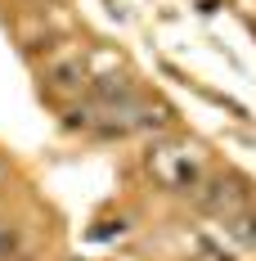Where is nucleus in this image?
I'll use <instances>...</instances> for the list:
<instances>
[{"mask_svg":"<svg viewBox=\"0 0 256 261\" xmlns=\"http://www.w3.org/2000/svg\"><path fill=\"white\" fill-rule=\"evenodd\" d=\"M193 203L225 221V216H234V212H243L252 203V185L243 180V176H211V180H203L193 189Z\"/></svg>","mask_w":256,"mask_h":261,"instance_id":"f03ea898","label":"nucleus"},{"mask_svg":"<svg viewBox=\"0 0 256 261\" xmlns=\"http://www.w3.org/2000/svg\"><path fill=\"white\" fill-rule=\"evenodd\" d=\"M149 171H153L166 189H176V194H193V189L207 180L198 153H193L189 144H176V140H166V144H153V149H149Z\"/></svg>","mask_w":256,"mask_h":261,"instance_id":"f257e3e1","label":"nucleus"},{"mask_svg":"<svg viewBox=\"0 0 256 261\" xmlns=\"http://www.w3.org/2000/svg\"><path fill=\"white\" fill-rule=\"evenodd\" d=\"M225 234L238 243V248H256V212H234V216H225Z\"/></svg>","mask_w":256,"mask_h":261,"instance_id":"20e7f679","label":"nucleus"},{"mask_svg":"<svg viewBox=\"0 0 256 261\" xmlns=\"http://www.w3.org/2000/svg\"><path fill=\"white\" fill-rule=\"evenodd\" d=\"M14 261H23V257H14Z\"/></svg>","mask_w":256,"mask_h":261,"instance_id":"423d86ee","label":"nucleus"},{"mask_svg":"<svg viewBox=\"0 0 256 261\" xmlns=\"http://www.w3.org/2000/svg\"><path fill=\"white\" fill-rule=\"evenodd\" d=\"M45 86H50L54 95H77L81 86L90 81V72H86V59H81V50H54L50 59H45Z\"/></svg>","mask_w":256,"mask_h":261,"instance_id":"7ed1b4c3","label":"nucleus"},{"mask_svg":"<svg viewBox=\"0 0 256 261\" xmlns=\"http://www.w3.org/2000/svg\"><path fill=\"white\" fill-rule=\"evenodd\" d=\"M5 176H9V167H5V158H0V185H5Z\"/></svg>","mask_w":256,"mask_h":261,"instance_id":"39448f33","label":"nucleus"}]
</instances>
